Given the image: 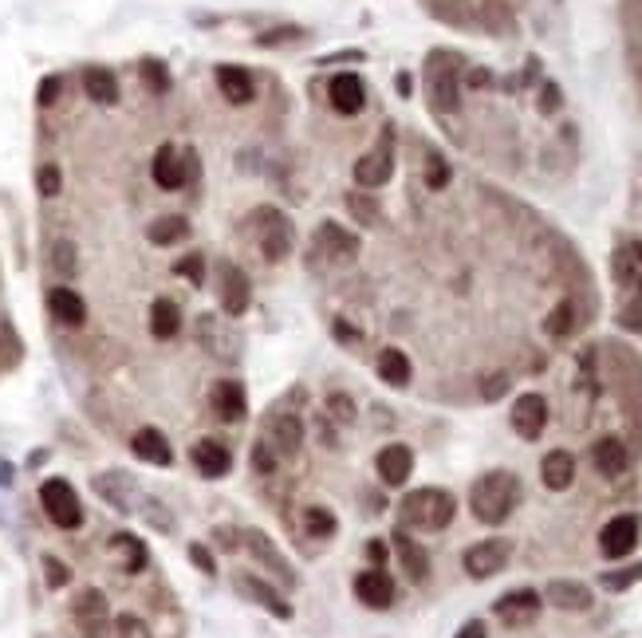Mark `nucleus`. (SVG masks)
<instances>
[{"mask_svg": "<svg viewBox=\"0 0 642 638\" xmlns=\"http://www.w3.org/2000/svg\"><path fill=\"white\" fill-rule=\"evenodd\" d=\"M556 107H560V91L548 83V87H544V111H556Z\"/></svg>", "mask_w": 642, "mask_h": 638, "instance_id": "obj_53", "label": "nucleus"}, {"mask_svg": "<svg viewBox=\"0 0 642 638\" xmlns=\"http://www.w3.org/2000/svg\"><path fill=\"white\" fill-rule=\"evenodd\" d=\"M520 505V477L509 469H493L473 481L469 489V509L481 524H505Z\"/></svg>", "mask_w": 642, "mask_h": 638, "instance_id": "obj_1", "label": "nucleus"}, {"mask_svg": "<svg viewBox=\"0 0 642 638\" xmlns=\"http://www.w3.org/2000/svg\"><path fill=\"white\" fill-rule=\"evenodd\" d=\"M217 87H221V95L229 99V103H253V95H257V87H253V75L245 71V67L237 64H221L217 67Z\"/></svg>", "mask_w": 642, "mask_h": 638, "instance_id": "obj_25", "label": "nucleus"}, {"mask_svg": "<svg viewBox=\"0 0 642 638\" xmlns=\"http://www.w3.org/2000/svg\"><path fill=\"white\" fill-rule=\"evenodd\" d=\"M450 182V166L442 162V158H430V166H426V186L430 190H442Z\"/></svg>", "mask_w": 642, "mask_h": 638, "instance_id": "obj_47", "label": "nucleus"}, {"mask_svg": "<svg viewBox=\"0 0 642 638\" xmlns=\"http://www.w3.org/2000/svg\"><path fill=\"white\" fill-rule=\"evenodd\" d=\"M335 516L323 509V505H308L304 509V532L312 536V540H327V536H335Z\"/></svg>", "mask_w": 642, "mask_h": 638, "instance_id": "obj_36", "label": "nucleus"}, {"mask_svg": "<svg viewBox=\"0 0 642 638\" xmlns=\"http://www.w3.org/2000/svg\"><path fill=\"white\" fill-rule=\"evenodd\" d=\"M233 583H237V591H241L245 599H253L257 607L272 611L276 619H292V603H284V595H280V591H272L264 579H257V575H237Z\"/></svg>", "mask_w": 642, "mask_h": 638, "instance_id": "obj_20", "label": "nucleus"}, {"mask_svg": "<svg viewBox=\"0 0 642 638\" xmlns=\"http://www.w3.org/2000/svg\"><path fill=\"white\" fill-rule=\"evenodd\" d=\"M375 469H379L383 485L398 489V485H406L410 473H414V453H410V446H398V442H394V446H383L379 457H375Z\"/></svg>", "mask_w": 642, "mask_h": 638, "instance_id": "obj_16", "label": "nucleus"}, {"mask_svg": "<svg viewBox=\"0 0 642 638\" xmlns=\"http://www.w3.org/2000/svg\"><path fill=\"white\" fill-rule=\"evenodd\" d=\"M40 505H44L48 520L56 528H79L83 524V505H79L75 489L67 485L64 477H52V481L40 485Z\"/></svg>", "mask_w": 642, "mask_h": 638, "instance_id": "obj_3", "label": "nucleus"}, {"mask_svg": "<svg viewBox=\"0 0 642 638\" xmlns=\"http://www.w3.org/2000/svg\"><path fill=\"white\" fill-rule=\"evenodd\" d=\"M52 256H56V268H60L64 276L75 272V245H71V241H56V245H52Z\"/></svg>", "mask_w": 642, "mask_h": 638, "instance_id": "obj_46", "label": "nucleus"}, {"mask_svg": "<svg viewBox=\"0 0 642 638\" xmlns=\"http://www.w3.org/2000/svg\"><path fill=\"white\" fill-rule=\"evenodd\" d=\"M83 91H87V99L99 103V107L119 103V79H115V71H107V67H87V71H83Z\"/></svg>", "mask_w": 642, "mask_h": 638, "instance_id": "obj_28", "label": "nucleus"}, {"mask_svg": "<svg viewBox=\"0 0 642 638\" xmlns=\"http://www.w3.org/2000/svg\"><path fill=\"white\" fill-rule=\"evenodd\" d=\"M190 560H193V564H197V568H201L205 575L217 572V568H213V552H209L205 544H193V548H190Z\"/></svg>", "mask_w": 642, "mask_h": 638, "instance_id": "obj_50", "label": "nucleus"}, {"mask_svg": "<svg viewBox=\"0 0 642 638\" xmlns=\"http://www.w3.org/2000/svg\"><path fill=\"white\" fill-rule=\"evenodd\" d=\"M355 599L371 611H386L394 603V579L383 568H371V572L355 575Z\"/></svg>", "mask_w": 642, "mask_h": 638, "instance_id": "obj_13", "label": "nucleus"}, {"mask_svg": "<svg viewBox=\"0 0 642 638\" xmlns=\"http://www.w3.org/2000/svg\"><path fill=\"white\" fill-rule=\"evenodd\" d=\"M146 237H150V245H178V241H186L190 237V221L186 217H178V213H170V217H158L150 229H146Z\"/></svg>", "mask_w": 642, "mask_h": 638, "instance_id": "obj_32", "label": "nucleus"}, {"mask_svg": "<svg viewBox=\"0 0 642 638\" xmlns=\"http://www.w3.org/2000/svg\"><path fill=\"white\" fill-rule=\"evenodd\" d=\"M642 579V564H635V568H623V572H607L599 583L607 587V591H627L631 583H639Z\"/></svg>", "mask_w": 642, "mask_h": 638, "instance_id": "obj_42", "label": "nucleus"}, {"mask_svg": "<svg viewBox=\"0 0 642 638\" xmlns=\"http://www.w3.org/2000/svg\"><path fill=\"white\" fill-rule=\"evenodd\" d=\"M56 99H60V79H56V75L40 79V87H36V103H40V107H52Z\"/></svg>", "mask_w": 642, "mask_h": 638, "instance_id": "obj_48", "label": "nucleus"}, {"mask_svg": "<svg viewBox=\"0 0 642 638\" xmlns=\"http://www.w3.org/2000/svg\"><path fill=\"white\" fill-rule=\"evenodd\" d=\"M36 190L44 193V197H56V193L64 190V174H60L56 162H44V166L36 170Z\"/></svg>", "mask_w": 642, "mask_h": 638, "instance_id": "obj_38", "label": "nucleus"}, {"mask_svg": "<svg viewBox=\"0 0 642 638\" xmlns=\"http://www.w3.org/2000/svg\"><path fill=\"white\" fill-rule=\"evenodd\" d=\"M316 245H320L327 256H339V260H351V256L359 253V241H355L351 233H343L339 225H331V221H323V225H320V237H316Z\"/></svg>", "mask_w": 642, "mask_h": 638, "instance_id": "obj_31", "label": "nucleus"}, {"mask_svg": "<svg viewBox=\"0 0 642 638\" xmlns=\"http://www.w3.org/2000/svg\"><path fill=\"white\" fill-rule=\"evenodd\" d=\"M327 410H331V418H339V422H355V402H351L347 394H327Z\"/></svg>", "mask_w": 642, "mask_h": 638, "instance_id": "obj_45", "label": "nucleus"}, {"mask_svg": "<svg viewBox=\"0 0 642 638\" xmlns=\"http://www.w3.org/2000/svg\"><path fill=\"white\" fill-rule=\"evenodd\" d=\"M394 552H398L402 572L410 575L414 583H426V579H430V556H426V548H422L418 540H410L406 532H394Z\"/></svg>", "mask_w": 642, "mask_h": 638, "instance_id": "obj_24", "label": "nucleus"}, {"mask_svg": "<svg viewBox=\"0 0 642 638\" xmlns=\"http://www.w3.org/2000/svg\"><path fill=\"white\" fill-rule=\"evenodd\" d=\"M327 99L339 115H359L367 107V87L355 71H339L331 83H327Z\"/></svg>", "mask_w": 642, "mask_h": 638, "instance_id": "obj_12", "label": "nucleus"}, {"mask_svg": "<svg viewBox=\"0 0 642 638\" xmlns=\"http://www.w3.org/2000/svg\"><path fill=\"white\" fill-rule=\"evenodd\" d=\"M264 229H260V253L268 256V260H284V256L292 253V225H288V217L284 213H268L264 209Z\"/></svg>", "mask_w": 642, "mask_h": 638, "instance_id": "obj_18", "label": "nucleus"}, {"mask_svg": "<svg viewBox=\"0 0 642 638\" xmlns=\"http://www.w3.org/2000/svg\"><path fill=\"white\" fill-rule=\"evenodd\" d=\"M150 331H154L158 339H174V335L182 331V312H178L174 300H154V308H150Z\"/></svg>", "mask_w": 642, "mask_h": 638, "instance_id": "obj_33", "label": "nucleus"}, {"mask_svg": "<svg viewBox=\"0 0 642 638\" xmlns=\"http://www.w3.org/2000/svg\"><path fill=\"white\" fill-rule=\"evenodd\" d=\"M591 465L603 473V477H623L627 473V465H631V449L623 438H599L595 446H591Z\"/></svg>", "mask_w": 642, "mask_h": 638, "instance_id": "obj_17", "label": "nucleus"}, {"mask_svg": "<svg viewBox=\"0 0 642 638\" xmlns=\"http://www.w3.org/2000/svg\"><path fill=\"white\" fill-rule=\"evenodd\" d=\"M544 331H548L552 339L572 335V331H576V304H572V300L556 304V308H552V316H548V323H544Z\"/></svg>", "mask_w": 642, "mask_h": 638, "instance_id": "obj_37", "label": "nucleus"}, {"mask_svg": "<svg viewBox=\"0 0 642 638\" xmlns=\"http://www.w3.org/2000/svg\"><path fill=\"white\" fill-rule=\"evenodd\" d=\"M347 205H351V213L363 221V225H379V205L371 201V197H363V193H347Z\"/></svg>", "mask_w": 642, "mask_h": 638, "instance_id": "obj_40", "label": "nucleus"}, {"mask_svg": "<svg viewBox=\"0 0 642 638\" xmlns=\"http://www.w3.org/2000/svg\"><path fill=\"white\" fill-rule=\"evenodd\" d=\"M268 434H272V446H276V457H300L304 449V422L296 414H276L268 422Z\"/></svg>", "mask_w": 642, "mask_h": 638, "instance_id": "obj_19", "label": "nucleus"}, {"mask_svg": "<svg viewBox=\"0 0 642 638\" xmlns=\"http://www.w3.org/2000/svg\"><path fill=\"white\" fill-rule=\"evenodd\" d=\"M44 572H48V587H64L67 579H71V575H67V568L60 564V560H56V556H44Z\"/></svg>", "mask_w": 642, "mask_h": 638, "instance_id": "obj_49", "label": "nucleus"}, {"mask_svg": "<svg viewBox=\"0 0 642 638\" xmlns=\"http://www.w3.org/2000/svg\"><path fill=\"white\" fill-rule=\"evenodd\" d=\"M217 276H221V308H225L229 316H245V312H249V300H253L249 276H245L233 260H221V264H217Z\"/></svg>", "mask_w": 642, "mask_h": 638, "instance_id": "obj_8", "label": "nucleus"}, {"mask_svg": "<svg viewBox=\"0 0 642 638\" xmlns=\"http://www.w3.org/2000/svg\"><path fill=\"white\" fill-rule=\"evenodd\" d=\"M544 599L552 607H560V611H587L591 607V591L583 583H576V579H552Z\"/></svg>", "mask_w": 642, "mask_h": 638, "instance_id": "obj_27", "label": "nucleus"}, {"mask_svg": "<svg viewBox=\"0 0 642 638\" xmlns=\"http://www.w3.org/2000/svg\"><path fill=\"white\" fill-rule=\"evenodd\" d=\"M130 449H134V457H142V461H150V465H170V461H174V449H170V442H166L154 426L138 430Z\"/></svg>", "mask_w": 642, "mask_h": 638, "instance_id": "obj_29", "label": "nucleus"}, {"mask_svg": "<svg viewBox=\"0 0 642 638\" xmlns=\"http://www.w3.org/2000/svg\"><path fill=\"white\" fill-rule=\"evenodd\" d=\"M513 556V540H481L465 552V572L473 579H493L497 572H505Z\"/></svg>", "mask_w": 642, "mask_h": 638, "instance_id": "obj_6", "label": "nucleus"}, {"mask_svg": "<svg viewBox=\"0 0 642 638\" xmlns=\"http://www.w3.org/2000/svg\"><path fill=\"white\" fill-rule=\"evenodd\" d=\"M174 272H178V276H186L193 288H201V284H205V256L201 253L182 256V260L174 264Z\"/></svg>", "mask_w": 642, "mask_h": 638, "instance_id": "obj_39", "label": "nucleus"}, {"mask_svg": "<svg viewBox=\"0 0 642 638\" xmlns=\"http://www.w3.org/2000/svg\"><path fill=\"white\" fill-rule=\"evenodd\" d=\"M111 552H119V556H123V568H127L130 575L146 568V544H142L138 536H130V532L111 536Z\"/></svg>", "mask_w": 642, "mask_h": 638, "instance_id": "obj_35", "label": "nucleus"}, {"mask_svg": "<svg viewBox=\"0 0 642 638\" xmlns=\"http://www.w3.org/2000/svg\"><path fill=\"white\" fill-rule=\"evenodd\" d=\"M48 312H52V319H60L64 327H83L87 304H83V296L71 292V288H52V292H48Z\"/></svg>", "mask_w": 642, "mask_h": 638, "instance_id": "obj_26", "label": "nucleus"}, {"mask_svg": "<svg viewBox=\"0 0 642 638\" xmlns=\"http://www.w3.org/2000/svg\"><path fill=\"white\" fill-rule=\"evenodd\" d=\"M548 426V402L544 394H520L513 402V430L524 442H536Z\"/></svg>", "mask_w": 642, "mask_h": 638, "instance_id": "obj_11", "label": "nucleus"}, {"mask_svg": "<svg viewBox=\"0 0 642 638\" xmlns=\"http://www.w3.org/2000/svg\"><path fill=\"white\" fill-rule=\"evenodd\" d=\"M402 524L410 528H422V532H442L457 512V501H453L450 489H414L402 497Z\"/></svg>", "mask_w": 642, "mask_h": 638, "instance_id": "obj_2", "label": "nucleus"}, {"mask_svg": "<svg viewBox=\"0 0 642 638\" xmlns=\"http://www.w3.org/2000/svg\"><path fill=\"white\" fill-rule=\"evenodd\" d=\"M390 174H394V134L383 130L379 146L367 150V154L355 162V182H359L363 190H379V186L390 182Z\"/></svg>", "mask_w": 642, "mask_h": 638, "instance_id": "obj_4", "label": "nucleus"}, {"mask_svg": "<svg viewBox=\"0 0 642 638\" xmlns=\"http://www.w3.org/2000/svg\"><path fill=\"white\" fill-rule=\"evenodd\" d=\"M71 615H75V623H79V631L87 638H103L107 635V623H111V611H107V599H103V591H95V587H87L79 599H75V607H71Z\"/></svg>", "mask_w": 642, "mask_h": 638, "instance_id": "obj_10", "label": "nucleus"}, {"mask_svg": "<svg viewBox=\"0 0 642 638\" xmlns=\"http://www.w3.org/2000/svg\"><path fill=\"white\" fill-rule=\"evenodd\" d=\"M150 174H154V182L162 190H182L186 178H190V154H182L178 146L166 142V146H158V154L150 162Z\"/></svg>", "mask_w": 642, "mask_h": 638, "instance_id": "obj_9", "label": "nucleus"}, {"mask_svg": "<svg viewBox=\"0 0 642 638\" xmlns=\"http://www.w3.org/2000/svg\"><path fill=\"white\" fill-rule=\"evenodd\" d=\"M505 390H509V375H493V379H485V390H481V394L493 402V398H501Z\"/></svg>", "mask_w": 642, "mask_h": 638, "instance_id": "obj_52", "label": "nucleus"}, {"mask_svg": "<svg viewBox=\"0 0 642 638\" xmlns=\"http://www.w3.org/2000/svg\"><path fill=\"white\" fill-rule=\"evenodd\" d=\"M190 461H193V469H197L201 477H209V481H217V477H225V473L233 469V453L221 446V442H213V438L193 442Z\"/></svg>", "mask_w": 642, "mask_h": 638, "instance_id": "obj_15", "label": "nucleus"}, {"mask_svg": "<svg viewBox=\"0 0 642 638\" xmlns=\"http://www.w3.org/2000/svg\"><path fill=\"white\" fill-rule=\"evenodd\" d=\"M115 638H154V635H150V627L138 615H119L115 619Z\"/></svg>", "mask_w": 642, "mask_h": 638, "instance_id": "obj_43", "label": "nucleus"}, {"mask_svg": "<svg viewBox=\"0 0 642 638\" xmlns=\"http://www.w3.org/2000/svg\"><path fill=\"white\" fill-rule=\"evenodd\" d=\"M209 402L213 410L225 418V422H241L249 414V398H245V386L237 379H221V383L209 390Z\"/></svg>", "mask_w": 642, "mask_h": 638, "instance_id": "obj_21", "label": "nucleus"}, {"mask_svg": "<svg viewBox=\"0 0 642 638\" xmlns=\"http://www.w3.org/2000/svg\"><path fill=\"white\" fill-rule=\"evenodd\" d=\"M615 280H619L623 288H631V292H642V245L639 241H631V245H623V249L615 253Z\"/></svg>", "mask_w": 642, "mask_h": 638, "instance_id": "obj_30", "label": "nucleus"}, {"mask_svg": "<svg viewBox=\"0 0 642 638\" xmlns=\"http://www.w3.org/2000/svg\"><path fill=\"white\" fill-rule=\"evenodd\" d=\"M379 379H383L386 386L410 383V359H406V351H398V347L379 351Z\"/></svg>", "mask_w": 642, "mask_h": 638, "instance_id": "obj_34", "label": "nucleus"}, {"mask_svg": "<svg viewBox=\"0 0 642 638\" xmlns=\"http://www.w3.org/2000/svg\"><path fill=\"white\" fill-rule=\"evenodd\" d=\"M540 607H544V599H540L536 591L520 587V591H509V595H501V599L493 603V615H497L505 627H528V623L540 619Z\"/></svg>", "mask_w": 642, "mask_h": 638, "instance_id": "obj_7", "label": "nucleus"}, {"mask_svg": "<svg viewBox=\"0 0 642 638\" xmlns=\"http://www.w3.org/2000/svg\"><path fill=\"white\" fill-rule=\"evenodd\" d=\"M245 544H249V552L257 556L264 568H272V575H276L284 587H296V572H292V564L280 556V548H276L260 528H245Z\"/></svg>", "mask_w": 642, "mask_h": 638, "instance_id": "obj_14", "label": "nucleus"}, {"mask_svg": "<svg viewBox=\"0 0 642 638\" xmlns=\"http://www.w3.org/2000/svg\"><path fill=\"white\" fill-rule=\"evenodd\" d=\"M367 552H371V560H375V564H383V560H386V548H383V544H371Z\"/></svg>", "mask_w": 642, "mask_h": 638, "instance_id": "obj_55", "label": "nucleus"}, {"mask_svg": "<svg viewBox=\"0 0 642 638\" xmlns=\"http://www.w3.org/2000/svg\"><path fill=\"white\" fill-rule=\"evenodd\" d=\"M300 36H304V28H276V32H260L257 44L260 48H280V44H292Z\"/></svg>", "mask_w": 642, "mask_h": 638, "instance_id": "obj_44", "label": "nucleus"}, {"mask_svg": "<svg viewBox=\"0 0 642 638\" xmlns=\"http://www.w3.org/2000/svg\"><path fill=\"white\" fill-rule=\"evenodd\" d=\"M540 477H544V485H548L552 493L572 489V481H576V457H572L568 449H552V453H544V461H540Z\"/></svg>", "mask_w": 642, "mask_h": 638, "instance_id": "obj_23", "label": "nucleus"}, {"mask_svg": "<svg viewBox=\"0 0 642 638\" xmlns=\"http://www.w3.org/2000/svg\"><path fill=\"white\" fill-rule=\"evenodd\" d=\"M450 56H434L430 67V99L438 111H457V67H446Z\"/></svg>", "mask_w": 642, "mask_h": 638, "instance_id": "obj_22", "label": "nucleus"}, {"mask_svg": "<svg viewBox=\"0 0 642 638\" xmlns=\"http://www.w3.org/2000/svg\"><path fill=\"white\" fill-rule=\"evenodd\" d=\"M453 638H485V627H481V623H465Z\"/></svg>", "mask_w": 642, "mask_h": 638, "instance_id": "obj_54", "label": "nucleus"}, {"mask_svg": "<svg viewBox=\"0 0 642 638\" xmlns=\"http://www.w3.org/2000/svg\"><path fill=\"white\" fill-rule=\"evenodd\" d=\"M639 516L635 512H623V516H615V520H607L603 524V532H599V552L607 556V560H623V556H631V548L639 544Z\"/></svg>", "mask_w": 642, "mask_h": 638, "instance_id": "obj_5", "label": "nucleus"}, {"mask_svg": "<svg viewBox=\"0 0 642 638\" xmlns=\"http://www.w3.org/2000/svg\"><path fill=\"white\" fill-rule=\"evenodd\" d=\"M138 75H142V83H146V87H150L154 95H162V91L170 87V75H166V67L158 64V60H146V64H142V71H138Z\"/></svg>", "mask_w": 642, "mask_h": 638, "instance_id": "obj_41", "label": "nucleus"}, {"mask_svg": "<svg viewBox=\"0 0 642 638\" xmlns=\"http://www.w3.org/2000/svg\"><path fill=\"white\" fill-rule=\"evenodd\" d=\"M253 457H257V469H260V473H272V469H276V453H272V446H268V442H257Z\"/></svg>", "mask_w": 642, "mask_h": 638, "instance_id": "obj_51", "label": "nucleus"}]
</instances>
